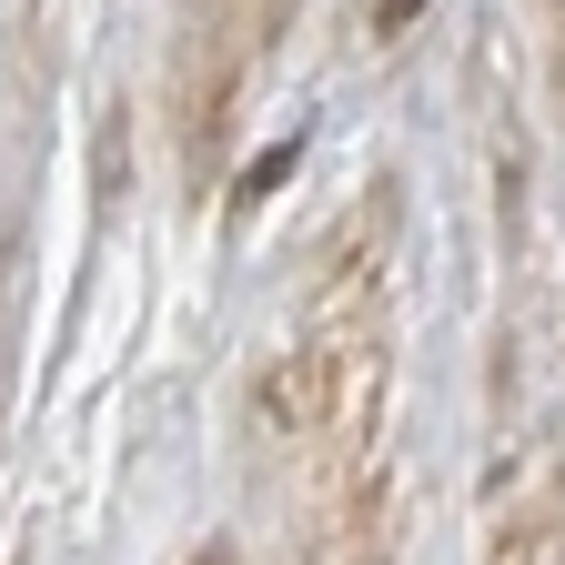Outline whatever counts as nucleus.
Returning a JSON list of instances; mask_svg holds the SVG:
<instances>
[{"instance_id":"1","label":"nucleus","mask_w":565,"mask_h":565,"mask_svg":"<svg viewBox=\"0 0 565 565\" xmlns=\"http://www.w3.org/2000/svg\"><path fill=\"white\" fill-rule=\"evenodd\" d=\"M555 545H565V465H555L545 484H525V494L494 505L484 565H555Z\"/></svg>"},{"instance_id":"2","label":"nucleus","mask_w":565,"mask_h":565,"mask_svg":"<svg viewBox=\"0 0 565 565\" xmlns=\"http://www.w3.org/2000/svg\"><path fill=\"white\" fill-rule=\"evenodd\" d=\"M282 172H294V141H273V152H263V162L243 172V192H233V202H263V192H273Z\"/></svg>"},{"instance_id":"3","label":"nucleus","mask_w":565,"mask_h":565,"mask_svg":"<svg viewBox=\"0 0 565 565\" xmlns=\"http://www.w3.org/2000/svg\"><path fill=\"white\" fill-rule=\"evenodd\" d=\"M424 21V0H374V31H414Z\"/></svg>"},{"instance_id":"4","label":"nucleus","mask_w":565,"mask_h":565,"mask_svg":"<svg viewBox=\"0 0 565 565\" xmlns=\"http://www.w3.org/2000/svg\"><path fill=\"white\" fill-rule=\"evenodd\" d=\"M192 565H243V555H233V545H202V555H192Z\"/></svg>"}]
</instances>
